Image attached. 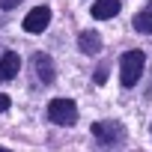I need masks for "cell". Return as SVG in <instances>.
I'll use <instances>...</instances> for the list:
<instances>
[{"label":"cell","mask_w":152,"mask_h":152,"mask_svg":"<svg viewBox=\"0 0 152 152\" xmlns=\"http://www.w3.org/2000/svg\"><path fill=\"white\" fill-rule=\"evenodd\" d=\"M33 66L39 72V81L42 84H54V66H51V57L48 54H36L33 57Z\"/></svg>","instance_id":"obj_7"},{"label":"cell","mask_w":152,"mask_h":152,"mask_svg":"<svg viewBox=\"0 0 152 152\" xmlns=\"http://www.w3.org/2000/svg\"><path fill=\"white\" fill-rule=\"evenodd\" d=\"M48 119L57 122V125H75V119H78V104L72 99H54L48 104Z\"/></svg>","instance_id":"obj_2"},{"label":"cell","mask_w":152,"mask_h":152,"mask_svg":"<svg viewBox=\"0 0 152 152\" xmlns=\"http://www.w3.org/2000/svg\"><path fill=\"white\" fill-rule=\"evenodd\" d=\"M134 27L140 30V33H152V9H143V12H137L134 15Z\"/></svg>","instance_id":"obj_9"},{"label":"cell","mask_w":152,"mask_h":152,"mask_svg":"<svg viewBox=\"0 0 152 152\" xmlns=\"http://www.w3.org/2000/svg\"><path fill=\"white\" fill-rule=\"evenodd\" d=\"M6 107H9V96H3V93H0V113H3Z\"/></svg>","instance_id":"obj_12"},{"label":"cell","mask_w":152,"mask_h":152,"mask_svg":"<svg viewBox=\"0 0 152 152\" xmlns=\"http://www.w3.org/2000/svg\"><path fill=\"white\" fill-rule=\"evenodd\" d=\"M93 134H96V140H99L102 146H116V143H122V137H125L122 125L113 122V119H107V122H96V125H93Z\"/></svg>","instance_id":"obj_3"},{"label":"cell","mask_w":152,"mask_h":152,"mask_svg":"<svg viewBox=\"0 0 152 152\" xmlns=\"http://www.w3.org/2000/svg\"><path fill=\"white\" fill-rule=\"evenodd\" d=\"M93 78H96V84H104V81H107V66H99Z\"/></svg>","instance_id":"obj_10"},{"label":"cell","mask_w":152,"mask_h":152,"mask_svg":"<svg viewBox=\"0 0 152 152\" xmlns=\"http://www.w3.org/2000/svg\"><path fill=\"white\" fill-rule=\"evenodd\" d=\"M18 69H21V57L15 51H6L0 57V81H12L18 75Z\"/></svg>","instance_id":"obj_5"},{"label":"cell","mask_w":152,"mask_h":152,"mask_svg":"<svg viewBox=\"0 0 152 152\" xmlns=\"http://www.w3.org/2000/svg\"><path fill=\"white\" fill-rule=\"evenodd\" d=\"M116 12H119V0H96L93 3V18H99V21H107Z\"/></svg>","instance_id":"obj_6"},{"label":"cell","mask_w":152,"mask_h":152,"mask_svg":"<svg viewBox=\"0 0 152 152\" xmlns=\"http://www.w3.org/2000/svg\"><path fill=\"white\" fill-rule=\"evenodd\" d=\"M146 9H152V3H149V6H146Z\"/></svg>","instance_id":"obj_13"},{"label":"cell","mask_w":152,"mask_h":152,"mask_svg":"<svg viewBox=\"0 0 152 152\" xmlns=\"http://www.w3.org/2000/svg\"><path fill=\"white\" fill-rule=\"evenodd\" d=\"M21 0H0V9H15Z\"/></svg>","instance_id":"obj_11"},{"label":"cell","mask_w":152,"mask_h":152,"mask_svg":"<svg viewBox=\"0 0 152 152\" xmlns=\"http://www.w3.org/2000/svg\"><path fill=\"white\" fill-rule=\"evenodd\" d=\"M146 69V54L143 51H125L122 60H119V78H122V87H134L140 81V75Z\"/></svg>","instance_id":"obj_1"},{"label":"cell","mask_w":152,"mask_h":152,"mask_svg":"<svg viewBox=\"0 0 152 152\" xmlns=\"http://www.w3.org/2000/svg\"><path fill=\"white\" fill-rule=\"evenodd\" d=\"M78 45H81L84 54H99V51H102V36H99L96 30H84V33L78 36Z\"/></svg>","instance_id":"obj_8"},{"label":"cell","mask_w":152,"mask_h":152,"mask_svg":"<svg viewBox=\"0 0 152 152\" xmlns=\"http://www.w3.org/2000/svg\"><path fill=\"white\" fill-rule=\"evenodd\" d=\"M48 24H51V9H48V6H36V9L24 18V30H27V33H42Z\"/></svg>","instance_id":"obj_4"}]
</instances>
